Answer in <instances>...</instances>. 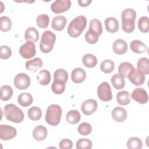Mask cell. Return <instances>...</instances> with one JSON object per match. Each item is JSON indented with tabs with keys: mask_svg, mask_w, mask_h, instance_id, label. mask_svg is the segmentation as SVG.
Masks as SVG:
<instances>
[{
	"mask_svg": "<svg viewBox=\"0 0 149 149\" xmlns=\"http://www.w3.org/2000/svg\"><path fill=\"white\" fill-rule=\"evenodd\" d=\"M136 12L132 8L123 10L121 14L122 27L124 31L127 33H132L135 29V20Z\"/></svg>",
	"mask_w": 149,
	"mask_h": 149,
	"instance_id": "1",
	"label": "cell"
},
{
	"mask_svg": "<svg viewBox=\"0 0 149 149\" xmlns=\"http://www.w3.org/2000/svg\"><path fill=\"white\" fill-rule=\"evenodd\" d=\"M87 19L83 15H80L73 19L68 27V34L73 38L78 37L86 28Z\"/></svg>",
	"mask_w": 149,
	"mask_h": 149,
	"instance_id": "2",
	"label": "cell"
},
{
	"mask_svg": "<svg viewBox=\"0 0 149 149\" xmlns=\"http://www.w3.org/2000/svg\"><path fill=\"white\" fill-rule=\"evenodd\" d=\"M3 113L6 119L12 122L20 123L24 119L23 111L13 104L6 105L3 108Z\"/></svg>",
	"mask_w": 149,
	"mask_h": 149,
	"instance_id": "3",
	"label": "cell"
},
{
	"mask_svg": "<svg viewBox=\"0 0 149 149\" xmlns=\"http://www.w3.org/2000/svg\"><path fill=\"white\" fill-rule=\"evenodd\" d=\"M62 109L57 104L50 105L47 109L45 120L51 126L58 125L61 120Z\"/></svg>",
	"mask_w": 149,
	"mask_h": 149,
	"instance_id": "4",
	"label": "cell"
},
{
	"mask_svg": "<svg viewBox=\"0 0 149 149\" xmlns=\"http://www.w3.org/2000/svg\"><path fill=\"white\" fill-rule=\"evenodd\" d=\"M56 41L55 34L50 30H46L42 34L40 48L42 52L47 54L49 53L53 49L54 45Z\"/></svg>",
	"mask_w": 149,
	"mask_h": 149,
	"instance_id": "5",
	"label": "cell"
},
{
	"mask_svg": "<svg viewBox=\"0 0 149 149\" xmlns=\"http://www.w3.org/2000/svg\"><path fill=\"white\" fill-rule=\"evenodd\" d=\"M97 95L98 98L102 101H109L112 100V91L108 83L104 81L98 86Z\"/></svg>",
	"mask_w": 149,
	"mask_h": 149,
	"instance_id": "6",
	"label": "cell"
},
{
	"mask_svg": "<svg viewBox=\"0 0 149 149\" xmlns=\"http://www.w3.org/2000/svg\"><path fill=\"white\" fill-rule=\"evenodd\" d=\"M19 53L20 55L25 59L33 58L36 53L34 43L30 41H27L20 47Z\"/></svg>",
	"mask_w": 149,
	"mask_h": 149,
	"instance_id": "7",
	"label": "cell"
},
{
	"mask_svg": "<svg viewBox=\"0 0 149 149\" xmlns=\"http://www.w3.org/2000/svg\"><path fill=\"white\" fill-rule=\"evenodd\" d=\"M14 84L19 90H24L28 88L30 84V77L26 73H20L14 78Z\"/></svg>",
	"mask_w": 149,
	"mask_h": 149,
	"instance_id": "8",
	"label": "cell"
},
{
	"mask_svg": "<svg viewBox=\"0 0 149 149\" xmlns=\"http://www.w3.org/2000/svg\"><path fill=\"white\" fill-rule=\"evenodd\" d=\"M71 6L70 0H56L51 5L52 11L55 13H61L68 10Z\"/></svg>",
	"mask_w": 149,
	"mask_h": 149,
	"instance_id": "9",
	"label": "cell"
},
{
	"mask_svg": "<svg viewBox=\"0 0 149 149\" xmlns=\"http://www.w3.org/2000/svg\"><path fill=\"white\" fill-rule=\"evenodd\" d=\"M17 134L16 129L7 125L0 126V138L2 140H9L14 138Z\"/></svg>",
	"mask_w": 149,
	"mask_h": 149,
	"instance_id": "10",
	"label": "cell"
},
{
	"mask_svg": "<svg viewBox=\"0 0 149 149\" xmlns=\"http://www.w3.org/2000/svg\"><path fill=\"white\" fill-rule=\"evenodd\" d=\"M132 98L133 100L141 104L147 103L148 100V94L143 88H136L132 93Z\"/></svg>",
	"mask_w": 149,
	"mask_h": 149,
	"instance_id": "11",
	"label": "cell"
},
{
	"mask_svg": "<svg viewBox=\"0 0 149 149\" xmlns=\"http://www.w3.org/2000/svg\"><path fill=\"white\" fill-rule=\"evenodd\" d=\"M97 109V102L95 100L88 99L84 101L81 106L83 113L86 115H90Z\"/></svg>",
	"mask_w": 149,
	"mask_h": 149,
	"instance_id": "12",
	"label": "cell"
},
{
	"mask_svg": "<svg viewBox=\"0 0 149 149\" xmlns=\"http://www.w3.org/2000/svg\"><path fill=\"white\" fill-rule=\"evenodd\" d=\"M66 18L62 15H57L53 17L51 22L52 28L56 31H62L66 26Z\"/></svg>",
	"mask_w": 149,
	"mask_h": 149,
	"instance_id": "13",
	"label": "cell"
},
{
	"mask_svg": "<svg viewBox=\"0 0 149 149\" xmlns=\"http://www.w3.org/2000/svg\"><path fill=\"white\" fill-rule=\"evenodd\" d=\"M112 118L118 122H123L127 118L126 109L120 107H116L113 109L111 112Z\"/></svg>",
	"mask_w": 149,
	"mask_h": 149,
	"instance_id": "14",
	"label": "cell"
},
{
	"mask_svg": "<svg viewBox=\"0 0 149 149\" xmlns=\"http://www.w3.org/2000/svg\"><path fill=\"white\" fill-rule=\"evenodd\" d=\"M129 80L135 86H139L144 84L146 79L145 75L134 69L132 74L128 77Z\"/></svg>",
	"mask_w": 149,
	"mask_h": 149,
	"instance_id": "15",
	"label": "cell"
},
{
	"mask_svg": "<svg viewBox=\"0 0 149 149\" xmlns=\"http://www.w3.org/2000/svg\"><path fill=\"white\" fill-rule=\"evenodd\" d=\"M105 26L107 31L109 33H115L119 30V22L118 20L113 17H108L104 21Z\"/></svg>",
	"mask_w": 149,
	"mask_h": 149,
	"instance_id": "16",
	"label": "cell"
},
{
	"mask_svg": "<svg viewBox=\"0 0 149 149\" xmlns=\"http://www.w3.org/2000/svg\"><path fill=\"white\" fill-rule=\"evenodd\" d=\"M113 52L118 55L125 54L127 50V42L123 39H118L114 41L112 45Z\"/></svg>",
	"mask_w": 149,
	"mask_h": 149,
	"instance_id": "17",
	"label": "cell"
},
{
	"mask_svg": "<svg viewBox=\"0 0 149 149\" xmlns=\"http://www.w3.org/2000/svg\"><path fill=\"white\" fill-rule=\"evenodd\" d=\"M134 70V68L129 62H124L121 63L118 67V72L123 77H127Z\"/></svg>",
	"mask_w": 149,
	"mask_h": 149,
	"instance_id": "18",
	"label": "cell"
},
{
	"mask_svg": "<svg viewBox=\"0 0 149 149\" xmlns=\"http://www.w3.org/2000/svg\"><path fill=\"white\" fill-rule=\"evenodd\" d=\"M86 77V73L84 70L80 68L74 69L71 74V79L74 83H80L83 82Z\"/></svg>",
	"mask_w": 149,
	"mask_h": 149,
	"instance_id": "19",
	"label": "cell"
},
{
	"mask_svg": "<svg viewBox=\"0 0 149 149\" xmlns=\"http://www.w3.org/2000/svg\"><path fill=\"white\" fill-rule=\"evenodd\" d=\"M47 136V130L45 127L38 125L33 131V137L37 141L44 140Z\"/></svg>",
	"mask_w": 149,
	"mask_h": 149,
	"instance_id": "20",
	"label": "cell"
},
{
	"mask_svg": "<svg viewBox=\"0 0 149 149\" xmlns=\"http://www.w3.org/2000/svg\"><path fill=\"white\" fill-rule=\"evenodd\" d=\"M42 61L40 58H35L33 59L27 61L26 62L25 66L27 70L30 72H36L37 70L42 66Z\"/></svg>",
	"mask_w": 149,
	"mask_h": 149,
	"instance_id": "21",
	"label": "cell"
},
{
	"mask_svg": "<svg viewBox=\"0 0 149 149\" xmlns=\"http://www.w3.org/2000/svg\"><path fill=\"white\" fill-rule=\"evenodd\" d=\"M130 47L132 51L136 54L143 53L147 49V45L138 40H133L130 44Z\"/></svg>",
	"mask_w": 149,
	"mask_h": 149,
	"instance_id": "22",
	"label": "cell"
},
{
	"mask_svg": "<svg viewBox=\"0 0 149 149\" xmlns=\"http://www.w3.org/2000/svg\"><path fill=\"white\" fill-rule=\"evenodd\" d=\"M137 70L144 75L148 74L149 73V59L146 57L139 59L137 63Z\"/></svg>",
	"mask_w": 149,
	"mask_h": 149,
	"instance_id": "23",
	"label": "cell"
},
{
	"mask_svg": "<svg viewBox=\"0 0 149 149\" xmlns=\"http://www.w3.org/2000/svg\"><path fill=\"white\" fill-rule=\"evenodd\" d=\"M90 31L95 34L98 36L101 35L102 33V26L101 22L97 19H92L89 24Z\"/></svg>",
	"mask_w": 149,
	"mask_h": 149,
	"instance_id": "24",
	"label": "cell"
},
{
	"mask_svg": "<svg viewBox=\"0 0 149 149\" xmlns=\"http://www.w3.org/2000/svg\"><path fill=\"white\" fill-rule=\"evenodd\" d=\"M37 80L38 83L42 86L48 85L51 81L50 72L46 69L40 70L37 76Z\"/></svg>",
	"mask_w": 149,
	"mask_h": 149,
	"instance_id": "25",
	"label": "cell"
},
{
	"mask_svg": "<svg viewBox=\"0 0 149 149\" xmlns=\"http://www.w3.org/2000/svg\"><path fill=\"white\" fill-rule=\"evenodd\" d=\"M17 101L20 105L23 107H26L32 104L33 101V98L30 94L25 92L21 93L18 96Z\"/></svg>",
	"mask_w": 149,
	"mask_h": 149,
	"instance_id": "26",
	"label": "cell"
},
{
	"mask_svg": "<svg viewBox=\"0 0 149 149\" xmlns=\"http://www.w3.org/2000/svg\"><path fill=\"white\" fill-rule=\"evenodd\" d=\"M39 34L36 28L30 27L27 28L24 33V38L26 41L37 42L38 40Z\"/></svg>",
	"mask_w": 149,
	"mask_h": 149,
	"instance_id": "27",
	"label": "cell"
},
{
	"mask_svg": "<svg viewBox=\"0 0 149 149\" xmlns=\"http://www.w3.org/2000/svg\"><path fill=\"white\" fill-rule=\"evenodd\" d=\"M83 64L87 68H92L97 63V59L96 56L91 54H86L82 58Z\"/></svg>",
	"mask_w": 149,
	"mask_h": 149,
	"instance_id": "28",
	"label": "cell"
},
{
	"mask_svg": "<svg viewBox=\"0 0 149 149\" xmlns=\"http://www.w3.org/2000/svg\"><path fill=\"white\" fill-rule=\"evenodd\" d=\"M111 81L114 88L117 90L122 89L125 86V80L124 77L119 73L115 74L111 77Z\"/></svg>",
	"mask_w": 149,
	"mask_h": 149,
	"instance_id": "29",
	"label": "cell"
},
{
	"mask_svg": "<svg viewBox=\"0 0 149 149\" xmlns=\"http://www.w3.org/2000/svg\"><path fill=\"white\" fill-rule=\"evenodd\" d=\"M116 100L120 105H127L130 102V95L127 91H119L116 95Z\"/></svg>",
	"mask_w": 149,
	"mask_h": 149,
	"instance_id": "30",
	"label": "cell"
},
{
	"mask_svg": "<svg viewBox=\"0 0 149 149\" xmlns=\"http://www.w3.org/2000/svg\"><path fill=\"white\" fill-rule=\"evenodd\" d=\"M81 118L80 114L77 110L72 109L69 111L66 114V120L70 124L77 123Z\"/></svg>",
	"mask_w": 149,
	"mask_h": 149,
	"instance_id": "31",
	"label": "cell"
},
{
	"mask_svg": "<svg viewBox=\"0 0 149 149\" xmlns=\"http://www.w3.org/2000/svg\"><path fill=\"white\" fill-rule=\"evenodd\" d=\"M127 147L129 149H141L143 143L140 139L137 137H132L127 141Z\"/></svg>",
	"mask_w": 149,
	"mask_h": 149,
	"instance_id": "32",
	"label": "cell"
},
{
	"mask_svg": "<svg viewBox=\"0 0 149 149\" xmlns=\"http://www.w3.org/2000/svg\"><path fill=\"white\" fill-rule=\"evenodd\" d=\"M13 95V90L9 85H4L1 87V100L8 101Z\"/></svg>",
	"mask_w": 149,
	"mask_h": 149,
	"instance_id": "33",
	"label": "cell"
},
{
	"mask_svg": "<svg viewBox=\"0 0 149 149\" xmlns=\"http://www.w3.org/2000/svg\"><path fill=\"white\" fill-rule=\"evenodd\" d=\"M27 115L31 120H38L41 118L42 112L40 108L37 107H33L29 109Z\"/></svg>",
	"mask_w": 149,
	"mask_h": 149,
	"instance_id": "34",
	"label": "cell"
},
{
	"mask_svg": "<svg viewBox=\"0 0 149 149\" xmlns=\"http://www.w3.org/2000/svg\"><path fill=\"white\" fill-rule=\"evenodd\" d=\"M65 82L54 80L51 86V90L52 92L56 94H61L63 93L65 89Z\"/></svg>",
	"mask_w": 149,
	"mask_h": 149,
	"instance_id": "35",
	"label": "cell"
},
{
	"mask_svg": "<svg viewBox=\"0 0 149 149\" xmlns=\"http://www.w3.org/2000/svg\"><path fill=\"white\" fill-rule=\"evenodd\" d=\"M115 68L114 62L110 59H105L103 61L100 65V69L102 72L105 73H111Z\"/></svg>",
	"mask_w": 149,
	"mask_h": 149,
	"instance_id": "36",
	"label": "cell"
},
{
	"mask_svg": "<svg viewBox=\"0 0 149 149\" xmlns=\"http://www.w3.org/2000/svg\"><path fill=\"white\" fill-rule=\"evenodd\" d=\"M138 27L140 31L146 33L149 31V18L147 16H141L138 21Z\"/></svg>",
	"mask_w": 149,
	"mask_h": 149,
	"instance_id": "37",
	"label": "cell"
},
{
	"mask_svg": "<svg viewBox=\"0 0 149 149\" xmlns=\"http://www.w3.org/2000/svg\"><path fill=\"white\" fill-rule=\"evenodd\" d=\"M68 79V72L63 69H58L54 73V80L66 83Z\"/></svg>",
	"mask_w": 149,
	"mask_h": 149,
	"instance_id": "38",
	"label": "cell"
},
{
	"mask_svg": "<svg viewBox=\"0 0 149 149\" xmlns=\"http://www.w3.org/2000/svg\"><path fill=\"white\" fill-rule=\"evenodd\" d=\"M12 27V22L9 17L3 16L0 17V29L3 32H6L10 30Z\"/></svg>",
	"mask_w": 149,
	"mask_h": 149,
	"instance_id": "39",
	"label": "cell"
},
{
	"mask_svg": "<svg viewBox=\"0 0 149 149\" xmlns=\"http://www.w3.org/2000/svg\"><path fill=\"white\" fill-rule=\"evenodd\" d=\"M49 22V17L47 14H41L38 15L36 18L37 26L42 29H45L48 27Z\"/></svg>",
	"mask_w": 149,
	"mask_h": 149,
	"instance_id": "40",
	"label": "cell"
},
{
	"mask_svg": "<svg viewBox=\"0 0 149 149\" xmlns=\"http://www.w3.org/2000/svg\"><path fill=\"white\" fill-rule=\"evenodd\" d=\"M77 131L81 135H88L92 131L91 125L87 122H82L78 126Z\"/></svg>",
	"mask_w": 149,
	"mask_h": 149,
	"instance_id": "41",
	"label": "cell"
},
{
	"mask_svg": "<svg viewBox=\"0 0 149 149\" xmlns=\"http://www.w3.org/2000/svg\"><path fill=\"white\" fill-rule=\"evenodd\" d=\"M92 142L87 139H80L76 142L77 149H90L92 147Z\"/></svg>",
	"mask_w": 149,
	"mask_h": 149,
	"instance_id": "42",
	"label": "cell"
},
{
	"mask_svg": "<svg viewBox=\"0 0 149 149\" xmlns=\"http://www.w3.org/2000/svg\"><path fill=\"white\" fill-rule=\"evenodd\" d=\"M12 55L11 49L7 45H2L0 48V58L6 59L10 57Z\"/></svg>",
	"mask_w": 149,
	"mask_h": 149,
	"instance_id": "43",
	"label": "cell"
},
{
	"mask_svg": "<svg viewBox=\"0 0 149 149\" xmlns=\"http://www.w3.org/2000/svg\"><path fill=\"white\" fill-rule=\"evenodd\" d=\"M99 39V36L88 30L85 34L86 41L91 44H95Z\"/></svg>",
	"mask_w": 149,
	"mask_h": 149,
	"instance_id": "44",
	"label": "cell"
},
{
	"mask_svg": "<svg viewBox=\"0 0 149 149\" xmlns=\"http://www.w3.org/2000/svg\"><path fill=\"white\" fill-rule=\"evenodd\" d=\"M72 147L73 142L68 139H63L59 143V147L61 149H70Z\"/></svg>",
	"mask_w": 149,
	"mask_h": 149,
	"instance_id": "45",
	"label": "cell"
},
{
	"mask_svg": "<svg viewBox=\"0 0 149 149\" xmlns=\"http://www.w3.org/2000/svg\"><path fill=\"white\" fill-rule=\"evenodd\" d=\"M91 2V0H78V3L81 6H87Z\"/></svg>",
	"mask_w": 149,
	"mask_h": 149,
	"instance_id": "46",
	"label": "cell"
}]
</instances>
